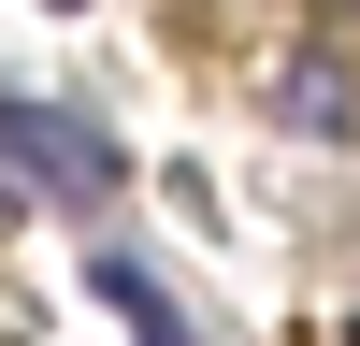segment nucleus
Wrapping results in <instances>:
<instances>
[{
	"label": "nucleus",
	"instance_id": "f257e3e1",
	"mask_svg": "<svg viewBox=\"0 0 360 346\" xmlns=\"http://www.w3.org/2000/svg\"><path fill=\"white\" fill-rule=\"evenodd\" d=\"M0 159L29 188H58V202H115V144L72 130V115H44V101H0Z\"/></svg>",
	"mask_w": 360,
	"mask_h": 346
},
{
	"label": "nucleus",
	"instance_id": "f03ea898",
	"mask_svg": "<svg viewBox=\"0 0 360 346\" xmlns=\"http://www.w3.org/2000/svg\"><path fill=\"white\" fill-rule=\"evenodd\" d=\"M274 101H288V130H346V58H288V86H274Z\"/></svg>",
	"mask_w": 360,
	"mask_h": 346
},
{
	"label": "nucleus",
	"instance_id": "7ed1b4c3",
	"mask_svg": "<svg viewBox=\"0 0 360 346\" xmlns=\"http://www.w3.org/2000/svg\"><path fill=\"white\" fill-rule=\"evenodd\" d=\"M101 288H115V317H130V332H144V346H202V332H173V303H159V288H144V274H130V260H101Z\"/></svg>",
	"mask_w": 360,
	"mask_h": 346
},
{
	"label": "nucleus",
	"instance_id": "20e7f679",
	"mask_svg": "<svg viewBox=\"0 0 360 346\" xmlns=\"http://www.w3.org/2000/svg\"><path fill=\"white\" fill-rule=\"evenodd\" d=\"M332 15H360V0H332Z\"/></svg>",
	"mask_w": 360,
	"mask_h": 346
},
{
	"label": "nucleus",
	"instance_id": "39448f33",
	"mask_svg": "<svg viewBox=\"0 0 360 346\" xmlns=\"http://www.w3.org/2000/svg\"><path fill=\"white\" fill-rule=\"evenodd\" d=\"M346 346H360V332H346Z\"/></svg>",
	"mask_w": 360,
	"mask_h": 346
}]
</instances>
